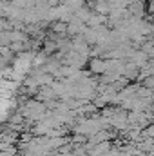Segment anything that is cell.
<instances>
[{
  "mask_svg": "<svg viewBox=\"0 0 154 156\" xmlns=\"http://www.w3.org/2000/svg\"><path fill=\"white\" fill-rule=\"evenodd\" d=\"M87 64H89V71H91L93 75H102V73H105V58L94 56V58H89Z\"/></svg>",
  "mask_w": 154,
  "mask_h": 156,
  "instance_id": "cell-1",
  "label": "cell"
},
{
  "mask_svg": "<svg viewBox=\"0 0 154 156\" xmlns=\"http://www.w3.org/2000/svg\"><path fill=\"white\" fill-rule=\"evenodd\" d=\"M129 60H131V62H134L138 67H142V66H143L147 60H151V58H149V56H147L142 49H134V51H132V55L129 56Z\"/></svg>",
  "mask_w": 154,
  "mask_h": 156,
  "instance_id": "cell-2",
  "label": "cell"
},
{
  "mask_svg": "<svg viewBox=\"0 0 154 156\" xmlns=\"http://www.w3.org/2000/svg\"><path fill=\"white\" fill-rule=\"evenodd\" d=\"M47 58H49V55H45L44 51L35 53V55H33V60H31V67H33V69H38V67H42V66L47 62Z\"/></svg>",
  "mask_w": 154,
  "mask_h": 156,
  "instance_id": "cell-3",
  "label": "cell"
},
{
  "mask_svg": "<svg viewBox=\"0 0 154 156\" xmlns=\"http://www.w3.org/2000/svg\"><path fill=\"white\" fill-rule=\"evenodd\" d=\"M62 5H65L71 13H75L76 9H80L82 5H85V0H60Z\"/></svg>",
  "mask_w": 154,
  "mask_h": 156,
  "instance_id": "cell-4",
  "label": "cell"
},
{
  "mask_svg": "<svg viewBox=\"0 0 154 156\" xmlns=\"http://www.w3.org/2000/svg\"><path fill=\"white\" fill-rule=\"evenodd\" d=\"M65 22H62V20H54L53 24H51V33H56V35H65Z\"/></svg>",
  "mask_w": 154,
  "mask_h": 156,
  "instance_id": "cell-5",
  "label": "cell"
},
{
  "mask_svg": "<svg viewBox=\"0 0 154 156\" xmlns=\"http://www.w3.org/2000/svg\"><path fill=\"white\" fill-rule=\"evenodd\" d=\"M56 49H58V45H56L54 40H51V38L45 40V44H44V53H45V55H53Z\"/></svg>",
  "mask_w": 154,
  "mask_h": 156,
  "instance_id": "cell-6",
  "label": "cell"
},
{
  "mask_svg": "<svg viewBox=\"0 0 154 156\" xmlns=\"http://www.w3.org/2000/svg\"><path fill=\"white\" fill-rule=\"evenodd\" d=\"M7 47H9L13 53H22V51H26V45H24V42H11Z\"/></svg>",
  "mask_w": 154,
  "mask_h": 156,
  "instance_id": "cell-7",
  "label": "cell"
},
{
  "mask_svg": "<svg viewBox=\"0 0 154 156\" xmlns=\"http://www.w3.org/2000/svg\"><path fill=\"white\" fill-rule=\"evenodd\" d=\"M140 83H142L143 87H147V89H152V87H154V75L142 78V80H140Z\"/></svg>",
  "mask_w": 154,
  "mask_h": 156,
  "instance_id": "cell-8",
  "label": "cell"
},
{
  "mask_svg": "<svg viewBox=\"0 0 154 156\" xmlns=\"http://www.w3.org/2000/svg\"><path fill=\"white\" fill-rule=\"evenodd\" d=\"M71 142H73V144H85V142H87V136H85V134H80V133H75V136H73Z\"/></svg>",
  "mask_w": 154,
  "mask_h": 156,
  "instance_id": "cell-9",
  "label": "cell"
},
{
  "mask_svg": "<svg viewBox=\"0 0 154 156\" xmlns=\"http://www.w3.org/2000/svg\"><path fill=\"white\" fill-rule=\"evenodd\" d=\"M4 67H7V60H5V58H4V56L0 55V71H2Z\"/></svg>",
  "mask_w": 154,
  "mask_h": 156,
  "instance_id": "cell-10",
  "label": "cell"
},
{
  "mask_svg": "<svg viewBox=\"0 0 154 156\" xmlns=\"http://www.w3.org/2000/svg\"><path fill=\"white\" fill-rule=\"evenodd\" d=\"M58 4H60V0H47V5L49 7H56Z\"/></svg>",
  "mask_w": 154,
  "mask_h": 156,
  "instance_id": "cell-11",
  "label": "cell"
}]
</instances>
